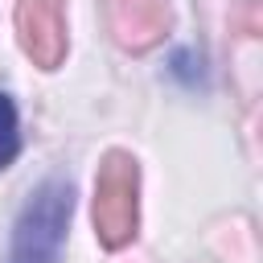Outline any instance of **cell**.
<instances>
[{"mask_svg":"<svg viewBox=\"0 0 263 263\" xmlns=\"http://www.w3.org/2000/svg\"><path fill=\"white\" fill-rule=\"evenodd\" d=\"M70 205H74V189L62 177H49L21 210L16 226H12V251L8 263H58L62 251V234L70 222Z\"/></svg>","mask_w":263,"mask_h":263,"instance_id":"cell-2","label":"cell"},{"mask_svg":"<svg viewBox=\"0 0 263 263\" xmlns=\"http://www.w3.org/2000/svg\"><path fill=\"white\" fill-rule=\"evenodd\" d=\"M107 16H111L115 41L132 53L152 49L173 25L168 0H107Z\"/></svg>","mask_w":263,"mask_h":263,"instance_id":"cell-4","label":"cell"},{"mask_svg":"<svg viewBox=\"0 0 263 263\" xmlns=\"http://www.w3.org/2000/svg\"><path fill=\"white\" fill-rule=\"evenodd\" d=\"M16 37L33 66L58 70L66 62V0H16Z\"/></svg>","mask_w":263,"mask_h":263,"instance_id":"cell-3","label":"cell"},{"mask_svg":"<svg viewBox=\"0 0 263 263\" xmlns=\"http://www.w3.org/2000/svg\"><path fill=\"white\" fill-rule=\"evenodd\" d=\"M21 152V132H16V107L12 99L0 90V168L12 164V156Z\"/></svg>","mask_w":263,"mask_h":263,"instance_id":"cell-5","label":"cell"},{"mask_svg":"<svg viewBox=\"0 0 263 263\" xmlns=\"http://www.w3.org/2000/svg\"><path fill=\"white\" fill-rule=\"evenodd\" d=\"M140 230V164L132 152L111 148L95 173V234L107 251H119Z\"/></svg>","mask_w":263,"mask_h":263,"instance_id":"cell-1","label":"cell"}]
</instances>
